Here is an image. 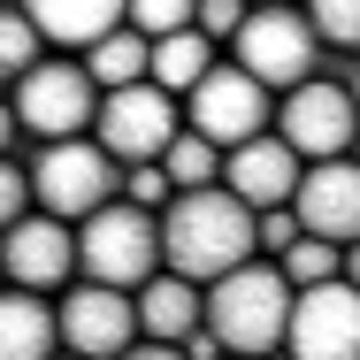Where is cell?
<instances>
[{
  "instance_id": "ffe728a7",
  "label": "cell",
  "mask_w": 360,
  "mask_h": 360,
  "mask_svg": "<svg viewBox=\"0 0 360 360\" xmlns=\"http://www.w3.org/2000/svg\"><path fill=\"white\" fill-rule=\"evenodd\" d=\"M353 269H360L353 245H330V238H307V230L276 253V276H284L291 291H299V284H330V276H345V284H353Z\"/></svg>"
},
{
  "instance_id": "f1b7e54d",
  "label": "cell",
  "mask_w": 360,
  "mask_h": 360,
  "mask_svg": "<svg viewBox=\"0 0 360 360\" xmlns=\"http://www.w3.org/2000/svg\"><path fill=\"white\" fill-rule=\"evenodd\" d=\"M115 360H184V353H176V345H161V338H131Z\"/></svg>"
},
{
  "instance_id": "7c38bea8",
  "label": "cell",
  "mask_w": 360,
  "mask_h": 360,
  "mask_svg": "<svg viewBox=\"0 0 360 360\" xmlns=\"http://www.w3.org/2000/svg\"><path fill=\"white\" fill-rule=\"evenodd\" d=\"M291 222L307 238H330V245H353L360 238V169L353 153L338 161H299V184H291Z\"/></svg>"
},
{
  "instance_id": "30bf717a",
  "label": "cell",
  "mask_w": 360,
  "mask_h": 360,
  "mask_svg": "<svg viewBox=\"0 0 360 360\" xmlns=\"http://www.w3.org/2000/svg\"><path fill=\"white\" fill-rule=\"evenodd\" d=\"M269 108H276V92H261L253 77L238 70V62H207V77L184 92V131H200L207 146H238V139H253V131H269Z\"/></svg>"
},
{
  "instance_id": "9a60e30c",
  "label": "cell",
  "mask_w": 360,
  "mask_h": 360,
  "mask_svg": "<svg viewBox=\"0 0 360 360\" xmlns=\"http://www.w3.org/2000/svg\"><path fill=\"white\" fill-rule=\"evenodd\" d=\"M131 322H139V338H161V345H176V338L200 322V284H192V276H169V269H153V276L131 291Z\"/></svg>"
},
{
  "instance_id": "603a6c76",
  "label": "cell",
  "mask_w": 360,
  "mask_h": 360,
  "mask_svg": "<svg viewBox=\"0 0 360 360\" xmlns=\"http://www.w3.org/2000/svg\"><path fill=\"white\" fill-rule=\"evenodd\" d=\"M299 15L322 46H353V31H360V0H299Z\"/></svg>"
},
{
  "instance_id": "ba28073f",
  "label": "cell",
  "mask_w": 360,
  "mask_h": 360,
  "mask_svg": "<svg viewBox=\"0 0 360 360\" xmlns=\"http://www.w3.org/2000/svg\"><path fill=\"white\" fill-rule=\"evenodd\" d=\"M284 360H353L360 353V291L345 276L330 284H299L284 307V338H276Z\"/></svg>"
},
{
  "instance_id": "d6986e66",
  "label": "cell",
  "mask_w": 360,
  "mask_h": 360,
  "mask_svg": "<svg viewBox=\"0 0 360 360\" xmlns=\"http://www.w3.org/2000/svg\"><path fill=\"white\" fill-rule=\"evenodd\" d=\"M77 62H84V77H92L100 92L139 84V77H146V39L131 31V23H115V31H100L92 46H77Z\"/></svg>"
},
{
  "instance_id": "d4e9b609",
  "label": "cell",
  "mask_w": 360,
  "mask_h": 360,
  "mask_svg": "<svg viewBox=\"0 0 360 360\" xmlns=\"http://www.w3.org/2000/svg\"><path fill=\"white\" fill-rule=\"evenodd\" d=\"M115 200H131V207H146V215H161V207H169V176H161V161H131L123 184H115Z\"/></svg>"
},
{
  "instance_id": "52a82bcc",
  "label": "cell",
  "mask_w": 360,
  "mask_h": 360,
  "mask_svg": "<svg viewBox=\"0 0 360 360\" xmlns=\"http://www.w3.org/2000/svg\"><path fill=\"white\" fill-rule=\"evenodd\" d=\"M269 131H276L299 161H338V153H353V139H360L353 92H345V84H330V77H307V84L276 92Z\"/></svg>"
},
{
  "instance_id": "d6a6232c",
  "label": "cell",
  "mask_w": 360,
  "mask_h": 360,
  "mask_svg": "<svg viewBox=\"0 0 360 360\" xmlns=\"http://www.w3.org/2000/svg\"><path fill=\"white\" fill-rule=\"evenodd\" d=\"M222 360H245V353H222Z\"/></svg>"
},
{
  "instance_id": "277c9868",
  "label": "cell",
  "mask_w": 360,
  "mask_h": 360,
  "mask_svg": "<svg viewBox=\"0 0 360 360\" xmlns=\"http://www.w3.org/2000/svg\"><path fill=\"white\" fill-rule=\"evenodd\" d=\"M8 108H15V131L31 146L84 139V131H92V108H100V84H92L84 62H70V54H39L31 70L8 84Z\"/></svg>"
},
{
  "instance_id": "3957f363",
  "label": "cell",
  "mask_w": 360,
  "mask_h": 360,
  "mask_svg": "<svg viewBox=\"0 0 360 360\" xmlns=\"http://www.w3.org/2000/svg\"><path fill=\"white\" fill-rule=\"evenodd\" d=\"M23 184H31V207H39V215L84 222L92 207H108V200H115L123 169H115V161H108L92 139H46V146H31Z\"/></svg>"
},
{
  "instance_id": "6da1fadb",
  "label": "cell",
  "mask_w": 360,
  "mask_h": 360,
  "mask_svg": "<svg viewBox=\"0 0 360 360\" xmlns=\"http://www.w3.org/2000/svg\"><path fill=\"white\" fill-rule=\"evenodd\" d=\"M153 238H161L169 276L215 284L222 269H238L253 253V207H238L222 184H192V192H169V207L153 215Z\"/></svg>"
},
{
  "instance_id": "83f0119b",
  "label": "cell",
  "mask_w": 360,
  "mask_h": 360,
  "mask_svg": "<svg viewBox=\"0 0 360 360\" xmlns=\"http://www.w3.org/2000/svg\"><path fill=\"white\" fill-rule=\"evenodd\" d=\"M23 207H31V184H23V161H15V153H0V230H8V222L23 215Z\"/></svg>"
},
{
  "instance_id": "4fadbf2b",
  "label": "cell",
  "mask_w": 360,
  "mask_h": 360,
  "mask_svg": "<svg viewBox=\"0 0 360 360\" xmlns=\"http://www.w3.org/2000/svg\"><path fill=\"white\" fill-rule=\"evenodd\" d=\"M0 276L23 291H54L77 276V222H54L39 215V207H23V215L0 230Z\"/></svg>"
},
{
  "instance_id": "4dcf8cb0",
  "label": "cell",
  "mask_w": 360,
  "mask_h": 360,
  "mask_svg": "<svg viewBox=\"0 0 360 360\" xmlns=\"http://www.w3.org/2000/svg\"><path fill=\"white\" fill-rule=\"evenodd\" d=\"M245 8H299V0H245Z\"/></svg>"
},
{
  "instance_id": "5bb4252c",
  "label": "cell",
  "mask_w": 360,
  "mask_h": 360,
  "mask_svg": "<svg viewBox=\"0 0 360 360\" xmlns=\"http://www.w3.org/2000/svg\"><path fill=\"white\" fill-rule=\"evenodd\" d=\"M215 184L238 200V207H284V200H291V184H299V153H291L276 131H253V139L222 146Z\"/></svg>"
},
{
  "instance_id": "2e32d148",
  "label": "cell",
  "mask_w": 360,
  "mask_h": 360,
  "mask_svg": "<svg viewBox=\"0 0 360 360\" xmlns=\"http://www.w3.org/2000/svg\"><path fill=\"white\" fill-rule=\"evenodd\" d=\"M23 15H31V31L46 39V46H92L100 31H115L123 23V0H15Z\"/></svg>"
},
{
  "instance_id": "8fae6325",
  "label": "cell",
  "mask_w": 360,
  "mask_h": 360,
  "mask_svg": "<svg viewBox=\"0 0 360 360\" xmlns=\"http://www.w3.org/2000/svg\"><path fill=\"white\" fill-rule=\"evenodd\" d=\"M54 338H62V353L115 360L123 345H131V338H139V322H131V291L77 276V284L62 291V299H54Z\"/></svg>"
},
{
  "instance_id": "f546056e",
  "label": "cell",
  "mask_w": 360,
  "mask_h": 360,
  "mask_svg": "<svg viewBox=\"0 0 360 360\" xmlns=\"http://www.w3.org/2000/svg\"><path fill=\"white\" fill-rule=\"evenodd\" d=\"M0 153H15V108L0 100Z\"/></svg>"
},
{
  "instance_id": "836d02e7",
  "label": "cell",
  "mask_w": 360,
  "mask_h": 360,
  "mask_svg": "<svg viewBox=\"0 0 360 360\" xmlns=\"http://www.w3.org/2000/svg\"><path fill=\"white\" fill-rule=\"evenodd\" d=\"M0 284H8V276H0Z\"/></svg>"
},
{
  "instance_id": "e0dca14e",
  "label": "cell",
  "mask_w": 360,
  "mask_h": 360,
  "mask_svg": "<svg viewBox=\"0 0 360 360\" xmlns=\"http://www.w3.org/2000/svg\"><path fill=\"white\" fill-rule=\"evenodd\" d=\"M54 338V299L23 284H0V360H46Z\"/></svg>"
},
{
  "instance_id": "7a4b0ae2",
  "label": "cell",
  "mask_w": 360,
  "mask_h": 360,
  "mask_svg": "<svg viewBox=\"0 0 360 360\" xmlns=\"http://www.w3.org/2000/svg\"><path fill=\"white\" fill-rule=\"evenodd\" d=\"M284 307H291V284L276 276V261L269 253H245L238 269H222L215 284H200V322L215 330L222 353H276V338H284Z\"/></svg>"
},
{
  "instance_id": "5b68a950",
  "label": "cell",
  "mask_w": 360,
  "mask_h": 360,
  "mask_svg": "<svg viewBox=\"0 0 360 360\" xmlns=\"http://www.w3.org/2000/svg\"><path fill=\"white\" fill-rule=\"evenodd\" d=\"M222 46H230V62L253 77L261 92H291V84H307L322 70V39L307 31L299 8H245V23Z\"/></svg>"
},
{
  "instance_id": "484cf974",
  "label": "cell",
  "mask_w": 360,
  "mask_h": 360,
  "mask_svg": "<svg viewBox=\"0 0 360 360\" xmlns=\"http://www.w3.org/2000/svg\"><path fill=\"white\" fill-rule=\"evenodd\" d=\"M238 23H245V0H192V31H200V39H215V46H222Z\"/></svg>"
},
{
  "instance_id": "7402d4cb",
  "label": "cell",
  "mask_w": 360,
  "mask_h": 360,
  "mask_svg": "<svg viewBox=\"0 0 360 360\" xmlns=\"http://www.w3.org/2000/svg\"><path fill=\"white\" fill-rule=\"evenodd\" d=\"M39 54H46V39L31 31V15H23L15 0H0V84H15Z\"/></svg>"
},
{
  "instance_id": "9c48e42d",
  "label": "cell",
  "mask_w": 360,
  "mask_h": 360,
  "mask_svg": "<svg viewBox=\"0 0 360 360\" xmlns=\"http://www.w3.org/2000/svg\"><path fill=\"white\" fill-rule=\"evenodd\" d=\"M184 115H176V100L161 92V84H115V92H100V108H92V131L84 139L100 146L115 169H131V161H153L161 146H169V131H176Z\"/></svg>"
},
{
  "instance_id": "4316f807",
  "label": "cell",
  "mask_w": 360,
  "mask_h": 360,
  "mask_svg": "<svg viewBox=\"0 0 360 360\" xmlns=\"http://www.w3.org/2000/svg\"><path fill=\"white\" fill-rule=\"evenodd\" d=\"M291 238H299V222H291V207H253V253H284Z\"/></svg>"
},
{
  "instance_id": "44dd1931",
  "label": "cell",
  "mask_w": 360,
  "mask_h": 360,
  "mask_svg": "<svg viewBox=\"0 0 360 360\" xmlns=\"http://www.w3.org/2000/svg\"><path fill=\"white\" fill-rule=\"evenodd\" d=\"M161 161V176H169V192H192V184H215V169H222V146H207L200 131H169V146L153 153Z\"/></svg>"
},
{
  "instance_id": "cb8c5ba5",
  "label": "cell",
  "mask_w": 360,
  "mask_h": 360,
  "mask_svg": "<svg viewBox=\"0 0 360 360\" xmlns=\"http://www.w3.org/2000/svg\"><path fill=\"white\" fill-rule=\"evenodd\" d=\"M123 23L139 39H161V31H184L192 23V0H123Z\"/></svg>"
},
{
  "instance_id": "8992f818",
  "label": "cell",
  "mask_w": 360,
  "mask_h": 360,
  "mask_svg": "<svg viewBox=\"0 0 360 360\" xmlns=\"http://www.w3.org/2000/svg\"><path fill=\"white\" fill-rule=\"evenodd\" d=\"M161 269V238H153V215L131 207V200H108L77 222V276L115 291H139L146 276Z\"/></svg>"
},
{
  "instance_id": "1f68e13d",
  "label": "cell",
  "mask_w": 360,
  "mask_h": 360,
  "mask_svg": "<svg viewBox=\"0 0 360 360\" xmlns=\"http://www.w3.org/2000/svg\"><path fill=\"white\" fill-rule=\"evenodd\" d=\"M46 360H84V353H62V345H54V353H46Z\"/></svg>"
},
{
  "instance_id": "ac0fdd59",
  "label": "cell",
  "mask_w": 360,
  "mask_h": 360,
  "mask_svg": "<svg viewBox=\"0 0 360 360\" xmlns=\"http://www.w3.org/2000/svg\"><path fill=\"white\" fill-rule=\"evenodd\" d=\"M215 54H222V46H215V39H200L192 23H184V31H161V39H146V84H161L169 100H184V92L207 77Z\"/></svg>"
}]
</instances>
